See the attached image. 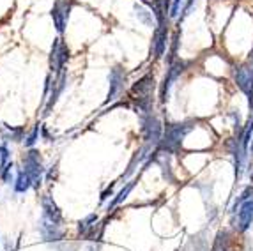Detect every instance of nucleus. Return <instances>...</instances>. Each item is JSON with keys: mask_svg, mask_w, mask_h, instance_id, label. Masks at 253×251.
Here are the masks:
<instances>
[{"mask_svg": "<svg viewBox=\"0 0 253 251\" xmlns=\"http://www.w3.org/2000/svg\"><path fill=\"white\" fill-rule=\"evenodd\" d=\"M184 67H186V64L181 62V60L170 62V69H169V73H167V76H165L163 87H161V90H160L161 101H167V97H169V94H170V88L175 84V80L184 73Z\"/></svg>", "mask_w": 253, "mask_h": 251, "instance_id": "6", "label": "nucleus"}, {"mask_svg": "<svg viewBox=\"0 0 253 251\" xmlns=\"http://www.w3.org/2000/svg\"><path fill=\"white\" fill-rule=\"evenodd\" d=\"M135 184H136L135 180H131V182H127V184L124 186V188L121 189V191H119L117 195H115V198H114V200H112V204L108 205V210H110V209H114V207H117V205L123 204V202L127 198V195H129V193L133 191V188H135Z\"/></svg>", "mask_w": 253, "mask_h": 251, "instance_id": "15", "label": "nucleus"}, {"mask_svg": "<svg viewBox=\"0 0 253 251\" xmlns=\"http://www.w3.org/2000/svg\"><path fill=\"white\" fill-rule=\"evenodd\" d=\"M69 59V50L66 46V42L62 39H55L53 44H51V55H50V67H51V73H62L64 71V66L68 62Z\"/></svg>", "mask_w": 253, "mask_h": 251, "instance_id": "4", "label": "nucleus"}, {"mask_svg": "<svg viewBox=\"0 0 253 251\" xmlns=\"http://www.w3.org/2000/svg\"><path fill=\"white\" fill-rule=\"evenodd\" d=\"M169 38V34H167V27H158L156 32H154V39H152V44H151V55L154 59H160L163 57V53L167 51V41Z\"/></svg>", "mask_w": 253, "mask_h": 251, "instance_id": "11", "label": "nucleus"}, {"mask_svg": "<svg viewBox=\"0 0 253 251\" xmlns=\"http://www.w3.org/2000/svg\"><path fill=\"white\" fill-rule=\"evenodd\" d=\"M41 207H42V218L53 223H62V212L57 207V204L53 202V198L50 195L41 197Z\"/></svg>", "mask_w": 253, "mask_h": 251, "instance_id": "10", "label": "nucleus"}, {"mask_svg": "<svg viewBox=\"0 0 253 251\" xmlns=\"http://www.w3.org/2000/svg\"><path fill=\"white\" fill-rule=\"evenodd\" d=\"M181 5H182V0H172V5H170V18H177L179 13H181Z\"/></svg>", "mask_w": 253, "mask_h": 251, "instance_id": "21", "label": "nucleus"}, {"mask_svg": "<svg viewBox=\"0 0 253 251\" xmlns=\"http://www.w3.org/2000/svg\"><path fill=\"white\" fill-rule=\"evenodd\" d=\"M69 11H71V5H69L66 0H59V2L53 5V9H51V20H53L55 29L59 30L60 34L64 32V29L68 25Z\"/></svg>", "mask_w": 253, "mask_h": 251, "instance_id": "7", "label": "nucleus"}, {"mask_svg": "<svg viewBox=\"0 0 253 251\" xmlns=\"http://www.w3.org/2000/svg\"><path fill=\"white\" fill-rule=\"evenodd\" d=\"M4 131H5V134H4V138H11L13 142H20L21 140V134H23V129H13L11 126H5L4 127Z\"/></svg>", "mask_w": 253, "mask_h": 251, "instance_id": "17", "label": "nucleus"}, {"mask_svg": "<svg viewBox=\"0 0 253 251\" xmlns=\"http://www.w3.org/2000/svg\"><path fill=\"white\" fill-rule=\"evenodd\" d=\"M39 131H41V126H36L34 129H32L29 133V136H27V138L23 140V143H25L27 147H32V145H34V143L39 140Z\"/></svg>", "mask_w": 253, "mask_h": 251, "instance_id": "20", "label": "nucleus"}, {"mask_svg": "<svg viewBox=\"0 0 253 251\" xmlns=\"http://www.w3.org/2000/svg\"><path fill=\"white\" fill-rule=\"evenodd\" d=\"M39 234L44 241H60L64 237V230L60 223H53V221H48V219L41 218V225H39Z\"/></svg>", "mask_w": 253, "mask_h": 251, "instance_id": "8", "label": "nucleus"}, {"mask_svg": "<svg viewBox=\"0 0 253 251\" xmlns=\"http://www.w3.org/2000/svg\"><path fill=\"white\" fill-rule=\"evenodd\" d=\"M236 82L243 92H246L248 96H253V71L250 69V67L243 66L237 69Z\"/></svg>", "mask_w": 253, "mask_h": 251, "instance_id": "12", "label": "nucleus"}, {"mask_svg": "<svg viewBox=\"0 0 253 251\" xmlns=\"http://www.w3.org/2000/svg\"><path fill=\"white\" fill-rule=\"evenodd\" d=\"M140 122H142V136H144L145 143L151 145H160L161 136H163V126L152 115H140Z\"/></svg>", "mask_w": 253, "mask_h": 251, "instance_id": "3", "label": "nucleus"}, {"mask_svg": "<svg viewBox=\"0 0 253 251\" xmlns=\"http://www.w3.org/2000/svg\"><path fill=\"white\" fill-rule=\"evenodd\" d=\"M108 82H110V88H108V99H106V103L117 99V97L124 92L126 75H124V71L121 67H114V69H110Z\"/></svg>", "mask_w": 253, "mask_h": 251, "instance_id": "5", "label": "nucleus"}, {"mask_svg": "<svg viewBox=\"0 0 253 251\" xmlns=\"http://www.w3.org/2000/svg\"><path fill=\"white\" fill-rule=\"evenodd\" d=\"M135 11H136V18H138L144 25L147 27H152V23H156V18H154V14H152V11L149 7H145V5H135Z\"/></svg>", "mask_w": 253, "mask_h": 251, "instance_id": "14", "label": "nucleus"}, {"mask_svg": "<svg viewBox=\"0 0 253 251\" xmlns=\"http://www.w3.org/2000/svg\"><path fill=\"white\" fill-rule=\"evenodd\" d=\"M13 186H14V191L16 193H25L32 188V180H30V177L27 175L23 170H20L18 175H16V179H14Z\"/></svg>", "mask_w": 253, "mask_h": 251, "instance_id": "13", "label": "nucleus"}, {"mask_svg": "<svg viewBox=\"0 0 253 251\" xmlns=\"http://www.w3.org/2000/svg\"><path fill=\"white\" fill-rule=\"evenodd\" d=\"M96 221H97L96 214H90V216H87V218H85L84 221H80V225H78V232H80L82 235H87L90 228L96 225Z\"/></svg>", "mask_w": 253, "mask_h": 251, "instance_id": "16", "label": "nucleus"}, {"mask_svg": "<svg viewBox=\"0 0 253 251\" xmlns=\"http://www.w3.org/2000/svg\"><path fill=\"white\" fill-rule=\"evenodd\" d=\"M252 195H253V188H246L245 191L241 193L239 198H237L236 204H234V207H232V212H237V207H241V204H245L246 200H250Z\"/></svg>", "mask_w": 253, "mask_h": 251, "instance_id": "18", "label": "nucleus"}, {"mask_svg": "<svg viewBox=\"0 0 253 251\" xmlns=\"http://www.w3.org/2000/svg\"><path fill=\"white\" fill-rule=\"evenodd\" d=\"M89 251H99V248H97V246H92V248H90Z\"/></svg>", "mask_w": 253, "mask_h": 251, "instance_id": "22", "label": "nucleus"}, {"mask_svg": "<svg viewBox=\"0 0 253 251\" xmlns=\"http://www.w3.org/2000/svg\"><path fill=\"white\" fill-rule=\"evenodd\" d=\"M253 223V198L246 200L245 204H241L239 210H237V230L246 232L250 225Z\"/></svg>", "mask_w": 253, "mask_h": 251, "instance_id": "9", "label": "nucleus"}, {"mask_svg": "<svg viewBox=\"0 0 253 251\" xmlns=\"http://www.w3.org/2000/svg\"><path fill=\"white\" fill-rule=\"evenodd\" d=\"M7 163H11V152L5 145H0V172L4 170Z\"/></svg>", "mask_w": 253, "mask_h": 251, "instance_id": "19", "label": "nucleus"}, {"mask_svg": "<svg viewBox=\"0 0 253 251\" xmlns=\"http://www.w3.org/2000/svg\"><path fill=\"white\" fill-rule=\"evenodd\" d=\"M21 170L30 177V180H32V188H39V186L42 184L46 168L42 167L39 152H36L34 149H30V151L25 154V158H23V168H21Z\"/></svg>", "mask_w": 253, "mask_h": 251, "instance_id": "2", "label": "nucleus"}, {"mask_svg": "<svg viewBox=\"0 0 253 251\" xmlns=\"http://www.w3.org/2000/svg\"><path fill=\"white\" fill-rule=\"evenodd\" d=\"M191 129V124H170L167 126V129L163 131V136H161L160 142V151L165 152H175L181 147L182 138H184L188 131Z\"/></svg>", "mask_w": 253, "mask_h": 251, "instance_id": "1", "label": "nucleus"}]
</instances>
